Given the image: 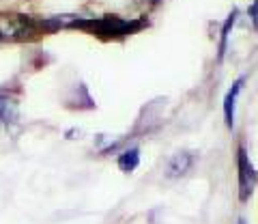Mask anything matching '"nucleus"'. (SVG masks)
<instances>
[{"label":"nucleus","instance_id":"0eeeda50","mask_svg":"<svg viewBox=\"0 0 258 224\" xmlns=\"http://www.w3.org/2000/svg\"><path fill=\"white\" fill-rule=\"evenodd\" d=\"M140 164V151L138 149H127L123 155L118 157V168L123 173H134Z\"/></svg>","mask_w":258,"mask_h":224},{"label":"nucleus","instance_id":"7ed1b4c3","mask_svg":"<svg viewBox=\"0 0 258 224\" xmlns=\"http://www.w3.org/2000/svg\"><path fill=\"white\" fill-rule=\"evenodd\" d=\"M237 171H239V198H241V203H245L252 196L256 181H258V173L254 171L252 162H249L245 147H239L237 151Z\"/></svg>","mask_w":258,"mask_h":224},{"label":"nucleus","instance_id":"20e7f679","mask_svg":"<svg viewBox=\"0 0 258 224\" xmlns=\"http://www.w3.org/2000/svg\"><path fill=\"white\" fill-rule=\"evenodd\" d=\"M196 162V155H194V151H181V153H176L170 157V162L166 166V177L168 179H179L183 175L189 173V168L194 166Z\"/></svg>","mask_w":258,"mask_h":224},{"label":"nucleus","instance_id":"39448f33","mask_svg":"<svg viewBox=\"0 0 258 224\" xmlns=\"http://www.w3.org/2000/svg\"><path fill=\"white\" fill-rule=\"evenodd\" d=\"M243 84H245V78H239L235 84H232V89L226 93L224 97V119H226V125L232 130V125H235V108H237V97L239 93L243 91Z\"/></svg>","mask_w":258,"mask_h":224},{"label":"nucleus","instance_id":"f03ea898","mask_svg":"<svg viewBox=\"0 0 258 224\" xmlns=\"http://www.w3.org/2000/svg\"><path fill=\"white\" fill-rule=\"evenodd\" d=\"M37 33V22H32L26 15H0V39H20L32 37Z\"/></svg>","mask_w":258,"mask_h":224},{"label":"nucleus","instance_id":"9d476101","mask_svg":"<svg viewBox=\"0 0 258 224\" xmlns=\"http://www.w3.org/2000/svg\"><path fill=\"white\" fill-rule=\"evenodd\" d=\"M239 224H247V222H245V220H243V218H241V220H239Z\"/></svg>","mask_w":258,"mask_h":224},{"label":"nucleus","instance_id":"1a4fd4ad","mask_svg":"<svg viewBox=\"0 0 258 224\" xmlns=\"http://www.w3.org/2000/svg\"><path fill=\"white\" fill-rule=\"evenodd\" d=\"M247 15H249V20H252L254 28L258 30V0H254V3L249 5V9H247Z\"/></svg>","mask_w":258,"mask_h":224},{"label":"nucleus","instance_id":"423d86ee","mask_svg":"<svg viewBox=\"0 0 258 224\" xmlns=\"http://www.w3.org/2000/svg\"><path fill=\"white\" fill-rule=\"evenodd\" d=\"M18 103H15L11 97H7V95H0V123L5 125H13L18 123Z\"/></svg>","mask_w":258,"mask_h":224},{"label":"nucleus","instance_id":"f257e3e1","mask_svg":"<svg viewBox=\"0 0 258 224\" xmlns=\"http://www.w3.org/2000/svg\"><path fill=\"white\" fill-rule=\"evenodd\" d=\"M71 26L84 28L88 33L99 35V37H125L140 30L144 26V22H134V20L127 22V20L114 18V15H108V18H99V20H76L71 22Z\"/></svg>","mask_w":258,"mask_h":224},{"label":"nucleus","instance_id":"6e6552de","mask_svg":"<svg viewBox=\"0 0 258 224\" xmlns=\"http://www.w3.org/2000/svg\"><path fill=\"white\" fill-rule=\"evenodd\" d=\"M237 18H239V11L235 9L230 15H228V20L224 22V26H222V39H220V52H217V59H224V54H226V43H228V35H230V30H232V26H235V22H237Z\"/></svg>","mask_w":258,"mask_h":224}]
</instances>
